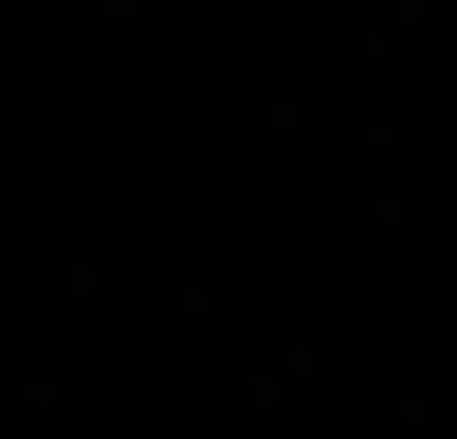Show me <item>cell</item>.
Returning a JSON list of instances; mask_svg holds the SVG:
<instances>
[{"label":"cell","instance_id":"1","mask_svg":"<svg viewBox=\"0 0 457 439\" xmlns=\"http://www.w3.org/2000/svg\"><path fill=\"white\" fill-rule=\"evenodd\" d=\"M37 439H73V421H37Z\"/></svg>","mask_w":457,"mask_h":439}]
</instances>
